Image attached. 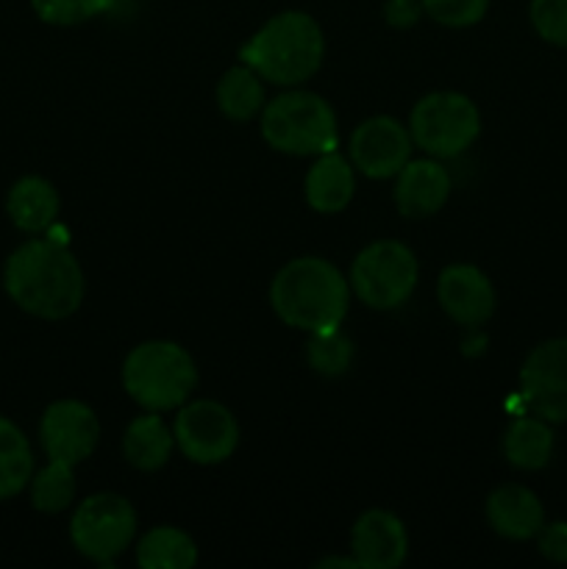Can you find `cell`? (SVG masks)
<instances>
[{"label": "cell", "instance_id": "24", "mask_svg": "<svg viewBox=\"0 0 567 569\" xmlns=\"http://www.w3.org/2000/svg\"><path fill=\"white\" fill-rule=\"evenodd\" d=\"M28 489H31L33 509L42 511V515H61L76 503V467L67 465V461L48 459L42 470L33 472Z\"/></svg>", "mask_w": 567, "mask_h": 569}, {"label": "cell", "instance_id": "27", "mask_svg": "<svg viewBox=\"0 0 567 569\" xmlns=\"http://www.w3.org/2000/svg\"><path fill=\"white\" fill-rule=\"evenodd\" d=\"M422 11L445 28H470L484 20L489 0H420Z\"/></svg>", "mask_w": 567, "mask_h": 569}, {"label": "cell", "instance_id": "26", "mask_svg": "<svg viewBox=\"0 0 567 569\" xmlns=\"http://www.w3.org/2000/svg\"><path fill=\"white\" fill-rule=\"evenodd\" d=\"M115 0H31L33 14L56 28H72L106 14Z\"/></svg>", "mask_w": 567, "mask_h": 569}, {"label": "cell", "instance_id": "23", "mask_svg": "<svg viewBox=\"0 0 567 569\" xmlns=\"http://www.w3.org/2000/svg\"><path fill=\"white\" fill-rule=\"evenodd\" d=\"M33 476V450L17 422L0 415V500H11L28 489Z\"/></svg>", "mask_w": 567, "mask_h": 569}, {"label": "cell", "instance_id": "15", "mask_svg": "<svg viewBox=\"0 0 567 569\" xmlns=\"http://www.w3.org/2000/svg\"><path fill=\"white\" fill-rule=\"evenodd\" d=\"M450 181L448 170L442 167V159H409L404 170L395 176V209L409 220H426L434 217L450 198Z\"/></svg>", "mask_w": 567, "mask_h": 569}, {"label": "cell", "instance_id": "13", "mask_svg": "<svg viewBox=\"0 0 567 569\" xmlns=\"http://www.w3.org/2000/svg\"><path fill=\"white\" fill-rule=\"evenodd\" d=\"M437 300L459 326H484L495 315L498 295L487 272L476 264H448L439 272Z\"/></svg>", "mask_w": 567, "mask_h": 569}, {"label": "cell", "instance_id": "17", "mask_svg": "<svg viewBox=\"0 0 567 569\" xmlns=\"http://www.w3.org/2000/svg\"><path fill=\"white\" fill-rule=\"evenodd\" d=\"M356 192V167L337 150L317 156L304 181V198L317 214H339Z\"/></svg>", "mask_w": 567, "mask_h": 569}, {"label": "cell", "instance_id": "16", "mask_svg": "<svg viewBox=\"0 0 567 569\" xmlns=\"http://www.w3.org/2000/svg\"><path fill=\"white\" fill-rule=\"evenodd\" d=\"M484 515L498 537L511 542H528L545 526L543 500L523 483H500L489 492Z\"/></svg>", "mask_w": 567, "mask_h": 569}, {"label": "cell", "instance_id": "29", "mask_svg": "<svg viewBox=\"0 0 567 569\" xmlns=\"http://www.w3.org/2000/svg\"><path fill=\"white\" fill-rule=\"evenodd\" d=\"M539 553L554 565H567V520L545 522L537 537Z\"/></svg>", "mask_w": 567, "mask_h": 569}, {"label": "cell", "instance_id": "12", "mask_svg": "<svg viewBox=\"0 0 567 569\" xmlns=\"http://www.w3.org/2000/svg\"><path fill=\"white\" fill-rule=\"evenodd\" d=\"M411 133L395 117L376 114L361 120L350 133V164L372 181H387L411 159Z\"/></svg>", "mask_w": 567, "mask_h": 569}, {"label": "cell", "instance_id": "25", "mask_svg": "<svg viewBox=\"0 0 567 569\" xmlns=\"http://www.w3.org/2000/svg\"><path fill=\"white\" fill-rule=\"evenodd\" d=\"M306 361L317 376L339 378L354 365V342L342 331V326L315 331L306 339Z\"/></svg>", "mask_w": 567, "mask_h": 569}, {"label": "cell", "instance_id": "11", "mask_svg": "<svg viewBox=\"0 0 567 569\" xmlns=\"http://www.w3.org/2000/svg\"><path fill=\"white\" fill-rule=\"evenodd\" d=\"M39 442L48 459L78 467L94 453L100 442L98 415L83 400H53L39 420Z\"/></svg>", "mask_w": 567, "mask_h": 569}, {"label": "cell", "instance_id": "20", "mask_svg": "<svg viewBox=\"0 0 567 569\" xmlns=\"http://www.w3.org/2000/svg\"><path fill=\"white\" fill-rule=\"evenodd\" d=\"M554 428L543 417H517L504 433V456L515 470L537 472L554 456Z\"/></svg>", "mask_w": 567, "mask_h": 569}, {"label": "cell", "instance_id": "28", "mask_svg": "<svg viewBox=\"0 0 567 569\" xmlns=\"http://www.w3.org/2000/svg\"><path fill=\"white\" fill-rule=\"evenodd\" d=\"M528 20L543 42L567 48V0H531Z\"/></svg>", "mask_w": 567, "mask_h": 569}, {"label": "cell", "instance_id": "14", "mask_svg": "<svg viewBox=\"0 0 567 569\" xmlns=\"http://www.w3.org/2000/svg\"><path fill=\"white\" fill-rule=\"evenodd\" d=\"M409 553L404 520L387 509H367L350 528V556L359 569H395Z\"/></svg>", "mask_w": 567, "mask_h": 569}, {"label": "cell", "instance_id": "19", "mask_svg": "<svg viewBox=\"0 0 567 569\" xmlns=\"http://www.w3.org/2000/svg\"><path fill=\"white\" fill-rule=\"evenodd\" d=\"M176 433L159 411H145L128 422L122 433V456L139 472H156L170 461Z\"/></svg>", "mask_w": 567, "mask_h": 569}, {"label": "cell", "instance_id": "31", "mask_svg": "<svg viewBox=\"0 0 567 569\" xmlns=\"http://www.w3.org/2000/svg\"><path fill=\"white\" fill-rule=\"evenodd\" d=\"M317 567H328V569H331V567H345V569H359V565H356V559H354V556H345V559H339V556H331V559H322L320 561V565H317Z\"/></svg>", "mask_w": 567, "mask_h": 569}, {"label": "cell", "instance_id": "6", "mask_svg": "<svg viewBox=\"0 0 567 569\" xmlns=\"http://www.w3.org/2000/svg\"><path fill=\"white\" fill-rule=\"evenodd\" d=\"M348 281L350 292L367 309L392 311L415 295L420 264L409 244L398 239H376L356 253Z\"/></svg>", "mask_w": 567, "mask_h": 569}, {"label": "cell", "instance_id": "1", "mask_svg": "<svg viewBox=\"0 0 567 569\" xmlns=\"http://www.w3.org/2000/svg\"><path fill=\"white\" fill-rule=\"evenodd\" d=\"M3 287L17 309L59 322L81 309L87 278L64 242L28 239L6 259Z\"/></svg>", "mask_w": 567, "mask_h": 569}, {"label": "cell", "instance_id": "4", "mask_svg": "<svg viewBox=\"0 0 567 569\" xmlns=\"http://www.w3.org/2000/svg\"><path fill=\"white\" fill-rule=\"evenodd\" d=\"M198 387L192 353L170 339L139 342L122 361V389L145 411L181 409Z\"/></svg>", "mask_w": 567, "mask_h": 569}, {"label": "cell", "instance_id": "21", "mask_svg": "<svg viewBox=\"0 0 567 569\" xmlns=\"http://www.w3.org/2000/svg\"><path fill=\"white\" fill-rule=\"evenodd\" d=\"M215 100L222 117L233 122H248L265 109V83H261L259 72L242 61V64L222 72L215 89Z\"/></svg>", "mask_w": 567, "mask_h": 569}, {"label": "cell", "instance_id": "30", "mask_svg": "<svg viewBox=\"0 0 567 569\" xmlns=\"http://www.w3.org/2000/svg\"><path fill=\"white\" fill-rule=\"evenodd\" d=\"M422 14L426 11H422L420 0H387L384 6V20L392 28H411Z\"/></svg>", "mask_w": 567, "mask_h": 569}, {"label": "cell", "instance_id": "7", "mask_svg": "<svg viewBox=\"0 0 567 569\" xmlns=\"http://www.w3.org/2000/svg\"><path fill=\"white\" fill-rule=\"evenodd\" d=\"M409 133L426 156L456 159L472 148L481 133V111L461 92H428L411 109Z\"/></svg>", "mask_w": 567, "mask_h": 569}, {"label": "cell", "instance_id": "10", "mask_svg": "<svg viewBox=\"0 0 567 569\" xmlns=\"http://www.w3.org/2000/svg\"><path fill=\"white\" fill-rule=\"evenodd\" d=\"M520 398L531 415L567 422V337L539 342L520 367Z\"/></svg>", "mask_w": 567, "mask_h": 569}, {"label": "cell", "instance_id": "3", "mask_svg": "<svg viewBox=\"0 0 567 569\" xmlns=\"http://www.w3.org/2000/svg\"><path fill=\"white\" fill-rule=\"evenodd\" d=\"M326 37L320 22L298 9L272 14L248 42L239 48V59L253 67L261 81L276 87H300L322 64Z\"/></svg>", "mask_w": 567, "mask_h": 569}, {"label": "cell", "instance_id": "22", "mask_svg": "<svg viewBox=\"0 0 567 569\" xmlns=\"http://www.w3.org/2000/svg\"><path fill=\"white\" fill-rule=\"evenodd\" d=\"M137 565L142 569H189L198 565V542L176 526H156L139 539Z\"/></svg>", "mask_w": 567, "mask_h": 569}, {"label": "cell", "instance_id": "5", "mask_svg": "<svg viewBox=\"0 0 567 569\" xmlns=\"http://www.w3.org/2000/svg\"><path fill=\"white\" fill-rule=\"evenodd\" d=\"M261 139L284 156H322L337 148L339 122L331 103L309 89L289 87L261 109Z\"/></svg>", "mask_w": 567, "mask_h": 569}, {"label": "cell", "instance_id": "9", "mask_svg": "<svg viewBox=\"0 0 567 569\" xmlns=\"http://www.w3.org/2000/svg\"><path fill=\"white\" fill-rule=\"evenodd\" d=\"M176 448L187 456L192 465L215 467L231 459L239 448V422L231 409L217 400H187L178 409L176 422Z\"/></svg>", "mask_w": 567, "mask_h": 569}, {"label": "cell", "instance_id": "8", "mask_svg": "<svg viewBox=\"0 0 567 569\" xmlns=\"http://www.w3.org/2000/svg\"><path fill=\"white\" fill-rule=\"evenodd\" d=\"M137 537V511L117 492H94L76 506L70 520V542L83 559L111 565L131 548Z\"/></svg>", "mask_w": 567, "mask_h": 569}, {"label": "cell", "instance_id": "2", "mask_svg": "<svg viewBox=\"0 0 567 569\" xmlns=\"http://www.w3.org/2000/svg\"><path fill=\"white\" fill-rule=\"evenodd\" d=\"M270 306L278 320L295 331L339 328L348 317L350 281L322 256H298L272 278Z\"/></svg>", "mask_w": 567, "mask_h": 569}, {"label": "cell", "instance_id": "18", "mask_svg": "<svg viewBox=\"0 0 567 569\" xmlns=\"http://www.w3.org/2000/svg\"><path fill=\"white\" fill-rule=\"evenodd\" d=\"M61 211V198L42 176H22L6 194V214L22 233H44Z\"/></svg>", "mask_w": 567, "mask_h": 569}]
</instances>
